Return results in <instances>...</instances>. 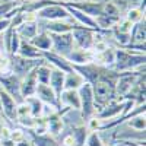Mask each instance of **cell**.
<instances>
[{
	"instance_id": "1",
	"label": "cell",
	"mask_w": 146,
	"mask_h": 146,
	"mask_svg": "<svg viewBox=\"0 0 146 146\" xmlns=\"http://www.w3.org/2000/svg\"><path fill=\"white\" fill-rule=\"evenodd\" d=\"M145 54L131 53L126 48L114 50V70L115 72H130L145 64Z\"/></svg>"
},
{
	"instance_id": "2",
	"label": "cell",
	"mask_w": 146,
	"mask_h": 146,
	"mask_svg": "<svg viewBox=\"0 0 146 146\" xmlns=\"http://www.w3.org/2000/svg\"><path fill=\"white\" fill-rule=\"evenodd\" d=\"M9 62L12 64V73L16 75L19 79H22L23 76H27L32 69L42 64L45 60L44 58H25L19 54H15V56H10Z\"/></svg>"
},
{
	"instance_id": "3",
	"label": "cell",
	"mask_w": 146,
	"mask_h": 146,
	"mask_svg": "<svg viewBox=\"0 0 146 146\" xmlns=\"http://www.w3.org/2000/svg\"><path fill=\"white\" fill-rule=\"evenodd\" d=\"M79 94V100H80V113H82V118L85 121H88L95 113V101H94V94H92V88L91 85L85 82L82 86L78 89Z\"/></svg>"
},
{
	"instance_id": "4",
	"label": "cell",
	"mask_w": 146,
	"mask_h": 146,
	"mask_svg": "<svg viewBox=\"0 0 146 146\" xmlns=\"http://www.w3.org/2000/svg\"><path fill=\"white\" fill-rule=\"evenodd\" d=\"M95 31L82 27V25H73L72 29V36H73V42L76 44L78 48L80 50H92V47L95 44Z\"/></svg>"
},
{
	"instance_id": "5",
	"label": "cell",
	"mask_w": 146,
	"mask_h": 146,
	"mask_svg": "<svg viewBox=\"0 0 146 146\" xmlns=\"http://www.w3.org/2000/svg\"><path fill=\"white\" fill-rule=\"evenodd\" d=\"M35 15L38 19H42V21H66L70 18L67 9L60 5V2H57V0L53 5H47L41 7L40 10H36Z\"/></svg>"
},
{
	"instance_id": "6",
	"label": "cell",
	"mask_w": 146,
	"mask_h": 146,
	"mask_svg": "<svg viewBox=\"0 0 146 146\" xmlns=\"http://www.w3.org/2000/svg\"><path fill=\"white\" fill-rule=\"evenodd\" d=\"M0 88L7 92L16 102H23V98L21 95V79L12 72L0 75Z\"/></svg>"
},
{
	"instance_id": "7",
	"label": "cell",
	"mask_w": 146,
	"mask_h": 146,
	"mask_svg": "<svg viewBox=\"0 0 146 146\" xmlns=\"http://www.w3.org/2000/svg\"><path fill=\"white\" fill-rule=\"evenodd\" d=\"M50 34V32H48ZM51 38V47H53V53L60 54L66 57L72 50H73V36L72 32H63V34H50Z\"/></svg>"
},
{
	"instance_id": "8",
	"label": "cell",
	"mask_w": 146,
	"mask_h": 146,
	"mask_svg": "<svg viewBox=\"0 0 146 146\" xmlns=\"http://www.w3.org/2000/svg\"><path fill=\"white\" fill-rule=\"evenodd\" d=\"M60 5L78 9L91 18H96L104 13V2H94V0H86V2H66L64 0V2H60Z\"/></svg>"
},
{
	"instance_id": "9",
	"label": "cell",
	"mask_w": 146,
	"mask_h": 146,
	"mask_svg": "<svg viewBox=\"0 0 146 146\" xmlns=\"http://www.w3.org/2000/svg\"><path fill=\"white\" fill-rule=\"evenodd\" d=\"M16 107H18V102L12 98V96L5 92L3 89H0V108L5 114V117L10 121H15L18 120L16 117Z\"/></svg>"
},
{
	"instance_id": "10",
	"label": "cell",
	"mask_w": 146,
	"mask_h": 146,
	"mask_svg": "<svg viewBox=\"0 0 146 146\" xmlns=\"http://www.w3.org/2000/svg\"><path fill=\"white\" fill-rule=\"evenodd\" d=\"M41 56H42V58L45 60L47 63L53 64L56 69L62 70V72H64V73H72V72H73L72 63L67 62L66 57L60 56V54H56V53H53V51H41Z\"/></svg>"
},
{
	"instance_id": "11",
	"label": "cell",
	"mask_w": 146,
	"mask_h": 146,
	"mask_svg": "<svg viewBox=\"0 0 146 146\" xmlns=\"http://www.w3.org/2000/svg\"><path fill=\"white\" fill-rule=\"evenodd\" d=\"M35 69H32L27 76H23L21 79V95H22L23 100L28 98V96L35 95V89H36V85H38V82H36V70Z\"/></svg>"
},
{
	"instance_id": "12",
	"label": "cell",
	"mask_w": 146,
	"mask_h": 146,
	"mask_svg": "<svg viewBox=\"0 0 146 146\" xmlns=\"http://www.w3.org/2000/svg\"><path fill=\"white\" fill-rule=\"evenodd\" d=\"M35 95L41 102L47 104V105H51L54 108H60L58 107V101H57V96L54 94V91L50 88V85H42L38 83L36 85V89H35Z\"/></svg>"
},
{
	"instance_id": "13",
	"label": "cell",
	"mask_w": 146,
	"mask_h": 146,
	"mask_svg": "<svg viewBox=\"0 0 146 146\" xmlns=\"http://www.w3.org/2000/svg\"><path fill=\"white\" fill-rule=\"evenodd\" d=\"M67 62L72 64H88V63H94L95 62V53L92 50H72L67 56Z\"/></svg>"
},
{
	"instance_id": "14",
	"label": "cell",
	"mask_w": 146,
	"mask_h": 146,
	"mask_svg": "<svg viewBox=\"0 0 146 146\" xmlns=\"http://www.w3.org/2000/svg\"><path fill=\"white\" fill-rule=\"evenodd\" d=\"M123 110H124V101H111V102H108L105 107H102L98 113H96V117H98L100 120H110V118H113V117H117L118 114L123 113Z\"/></svg>"
},
{
	"instance_id": "15",
	"label": "cell",
	"mask_w": 146,
	"mask_h": 146,
	"mask_svg": "<svg viewBox=\"0 0 146 146\" xmlns=\"http://www.w3.org/2000/svg\"><path fill=\"white\" fill-rule=\"evenodd\" d=\"M64 75H66L64 72L58 70V69H54V70H51L50 80H48L50 88L54 91V94L57 96V101L60 98V95H62V92L64 91Z\"/></svg>"
},
{
	"instance_id": "16",
	"label": "cell",
	"mask_w": 146,
	"mask_h": 146,
	"mask_svg": "<svg viewBox=\"0 0 146 146\" xmlns=\"http://www.w3.org/2000/svg\"><path fill=\"white\" fill-rule=\"evenodd\" d=\"M62 104H64L66 107L73 108V110H80V100H79L78 91L64 89L58 98V107H62Z\"/></svg>"
},
{
	"instance_id": "17",
	"label": "cell",
	"mask_w": 146,
	"mask_h": 146,
	"mask_svg": "<svg viewBox=\"0 0 146 146\" xmlns=\"http://www.w3.org/2000/svg\"><path fill=\"white\" fill-rule=\"evenodd\" d=\"M44 31L50 34H63V32H72L73 23H67L64 21H45L42 23Z\"/></svg>"
},
{
	"instance_id": "18",
	"label": "cell",
	"mask_w": 146,
	"mask_h": 146,
	"mask_svg": "<svg viewBox=\"0 0 146 146\" xmlns=\"http://www.w3.org/2000/svg\"><path fill=\"white\" fill-rule=\"evenodd\" d=\"M146 38V25L145 21L133 23L130 31V44H145Z\"/></svg>"
},
{
	"instance_id": "19",
	"label": "cell",
	"mask_w": 146,
	"mask_h": 146,
	"mask_svg": "<svg viewBox=\"0 0 146 146\" xmlns=\"http://www.w3.org/2000/svg\"><path fill=\"white\" fill-rule=\"evenodd\" d=\"M18 54L22 56V57H25V58H42L41 51L38 50V48H35L29 41L22 40V38H21V42H19Z\"/></svg>"
},
{
	"instance_id": "20",
	"label": "cell",
	"mask_w": 146,
	"mask_h": 146,
	"mask_svg": "<svg viewBox=\"0 0 146 146\" xmlns=\"http://www.w3.org/2000/svg\"><path fill=\"white\" fill-rule=\"evenodd\" d=\"M16 32L22 40L29 41L38 34V25L36 22H22L19 27H16Z\"/></svg>"
},
{
	"instance_id": "21",
	"label": "cell",
	"mask_w": 146,
	"mask_h": 146,
	"mask_svg": "<svg viewBox=\"0 0 146 146\" xmlns=\"http://www.w3.org/2000/svg\"><path fill=\"white\" fill-rule=\"evenodd\" d=\"M29 42L35 48H38L40 51H48L51 48V38H50V34H48L47 31H42L40 34H36L34 38L29 40Z\"/></svg>"
},
{
	"instance_id": "22",
	"label": "cell",
	"mask_w": 146,
	"mask_h": 146,
	"mask_svg": "<svg viewBox=\"0 0 146 146\" xmlns=\"http://www.w3.org/2000/svg\"><path fill=\"white\" fill-rule=\"evenodd\" d=\"M83 83H85V79L75 70H73L72 73H66L64 75V89L78 91Z\"/></svg>"
},
{
	"instance_id": "23",
	"label": "cell",
	"mask_w": 146,
	"mask_h": 146,
	"mask_svg": "<svg viewBox=\"0 0 146 146\" xmlns=\"http://www.w3.org/2000/svg\"><path fill=\"white\" fill-rule=\"evenodd\" d=\"M28 135L31 136V143L34 146H60L57 143V140L51 136L47 135H35L32 130H27Z\"/></svg>"
},
{
	"instance_id": "24",
	"label": "cell",
	"mask_w": 146,
	"mask_h": 146,
	"mask_svg": "<svg viewBox=\"0 0 146 146\" xmlns=\"http://www.w3.org/2000/svg\"><path fill=\"white\" fill-rule=\"evenodd\" d=\"M23 102L28 104V107H29V110H31V117L38 118V117L42 115V107H44V104H42L38 98H36L35 95L25 98V100H23Z\"/></svg>"
},
{
	"instance_id": "25",
	"label": "cell",
	"mask_w": 146,
	"mask_h": 146,
	"mask_svg": "<svg viewBox=\"0 0 146 146\" xmlns=\"http://www.w3.org/2000/svg\"><path fill=\"white\" fill-rule=\"evenodd\" d=\"M70 136L73 139V143L75 146H83L85 145V140L88 137V129L86 126H78V127H73Z\"/></svg>"
},
{
	"instance_id": "26",
	"label": "cell",
	"mask_w": 146,
	"mask_h": 146,
	"mask_svg": "<svg viewBox=\"0 0 146 146\" xmlns=\"http://www.w3.org/2000/svg\"><path fill=\"white\" fill-rule=\"evenodd\" d=\"M35 70H36V82L42 83V85H48L50 75H51V69H50V66H47V62L40 64Z\"/></svg>"
},
{
	"instance_id": "27",
	"label": "cell",
	"mask_w": 146,
	"mask_h": 146,
	"mask_svg": "<svg viewBox=\"0 0 146 146\" xmlns=\"http://www.w3.org/2000/svg\"><path fill=\"white\" fill-rule=\"evenodd\" d=\"M126 19H129L131 23H136L140 21H145V5L139 6V7H131L130 10L126 12Z\"/></svg>"
},
{
	"instance_id": "28",
	"label": "cell",
	"mask_w": 146,
	"mask_h": 146,
	"mask_svg": "<svg viewBox=\"0 0 146 146\" xmlns=\"http://www.w3.org/2000/svg\"><path fill=\"white\" fill-rule=\"evenodd\" d=\"M127 126L135 129L137 131H145V127H146V121H145V113L143 114H137V115H133L129 118L127 121Z\"/></svg>"
},
{
	"instance_id": "29",
	"label": "cell",
	"mask_w": 146,
	"mask_h": 146,
	"mask_svg": "<svg viewBox=\"0 0 146 146\" xmlns=\"http://www.w3.org/2000/svg\"><path fill=\"white\" fill-rule=\"evenodd\" d=\"M83 146H104V143L100 137V133L98 131H91L86 137V140H85Z\"/></svg>"
},
{
	"instance_id": "30",
	"label": "cell",
	"mask_w": 146,
	"mask_h": 146,
	"mask_svg": "<svg viewBox=\"0 0 146 146\" xmlns=\"http://www.w3.org/2000/svg\"><path fill=\"white\" fill-rule=\"evenodd\" d=\"M86 129L89 131H100L101 126H102V120H100L98 117H91L88 121H86Z\"/></svg>"
},
{
	"instance_id": "31",
	"label": "cell",
	"mask_w": 146,
	"mask_h": 146,
	"mask_svg": "<svg viewBox=\"0 0 146 146\" xmlns=\"http://www.w3.org/2000/svg\"><path fill=\"white\" fill-rule=\"evenodd\" d=\"M28 115H31V110H29L28 104L27 102L18 104V107H16V117L22 118V117H28Z\"/></svg>"
},
{
	"instance_id": "32",
	"label": "cell",
	"mask_w": 146,
	"mask_h": 146,
	"mask_svg": "<svg viewBox=\"0 0 146 146\" xmlns=\"http://www.w3.org/2000/svg\"><path fill=\"white\" fill-rule=\"evenodd\" d=\"M18 5L13 2H7V3H0V18H5L12 9H15Z\"/></svg>"
},
{
	"instance_id": "33",
	"label": "cell",
	"mask_w": 146,
	"mask_h": 146,
	"mask_svg": "<svg viewBox=\"0 0 146 146\" xmlns=\"http://www.w3.org/2000/svg\"><path fill=\"white\" fill-rule=\"evenodd\" d=\"M9 137L13 140L15 143H19V142H22L23 139H25V135H23V131H21V130H12Z\"/></svg>"
},
{
	"instance_id": "34",
	"label": "cell",
	"mask_w": 146,
	"mask_h": 146,
	"mask_svg": "<svg viewBox=\"0 0 146 146\" xmlns=\"http://www.w3.org/2000/svg\"><path fill=\"white\" fill-rule=\"evenodd\" d=\"M10 22H12V18H9V16L0 18V34H2V32H5V31L9 28Z\"/></svg>"
},
{
	"instance_id": "35",
	"label": "cell",
	"mask_w": 146,
	"mask_h": 146,
	"mask_svg": "<svg viewBox=\"0 0 146 146\" xmlns=\"http://www.w3.org/2000/svg\"><path fill=\"white\" fill-rule=\"evenodd\" d=\"M0 146H16V143L10 137H2L0 139Z\"/></svg>"
},
{
	"instance_id": "36",
	"label": "cell",
	"mask_w": 146,
	"mask_h": 146,
	"mask_svg": "<svg viewBox=\"0 0 146 146\" xmlns=\"http://www.w3.org/2000/svg\"><path fill=\"white\" fill-rule=\"evenodd\" d=\"M16 146H34L31 142H28L27 139H23L22 142H19V143H16Z\"/></svg>"
},
{
	"instance_id": "37",
	"label": "cell",
	"mask_w": 146,
	"mask_h": 146,
	"mask_svg": "<svg viewBox=\"0 0 146 146\" xmlns=\"http://www.w3.org/2000/svg\"><path fill=\"white\" fill-rule=\"evenodd\" d=\"M7 2H15V0H0V3H7Z\"/></svg>"
},
{
	"instance_id": "38",
	"label": "cell",
	"mask_w": 146,
	"mask_h": 146,
	"mask_svg": "<svg viewBox=\"0 0 146 146\" xmlns=\"http://www.w3.org/2000/svg\"><path fill=\"white\" fill-rule=\"evenodd\" d=\"M2 129H3V124H2V121H0V133H2Z\"/></svg>"
},
{
	"instance_id": "39",
	"label": "cell",
	"mask_w": 146,
	"mask_h": 146,
	"mask_svg": "<svg viewBox=\"0 0 146 146\" xmlns=\"http://www.w3.org/2000/svg\"><path fill=\"white\" fill-rule=\"evenodd\" d=\"M66 2H69V0H66Z\"/></svg>"
}]
</instances>
